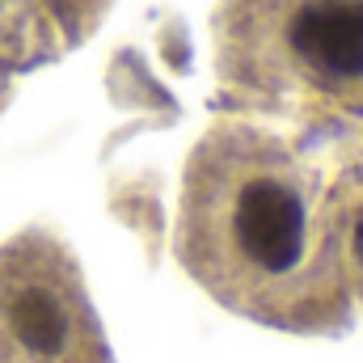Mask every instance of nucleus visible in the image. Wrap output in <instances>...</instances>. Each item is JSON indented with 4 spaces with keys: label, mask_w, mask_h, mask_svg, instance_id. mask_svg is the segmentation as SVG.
Listing matches in <instances>:
<instances>
[{
    "label": "nucleus",
    "mask_w": 363,
    "mask_h": 363,
    "mask_svg": "<svg viewBox=\"0 0 363 363\" xmlns=\"http://www.w3.org/2000/svg\"><path fill=\"white\" fill-rule=\"evenodd\" d=\"M224 114L317 182L338 233L363 207V0H224Z\"/></svg>",
    "instance_id": "1"
},
{
    "label": "nucleus",
    "mask_w": 363,
    "mask_h": 363,
    "mask_svg": "<svg viewBox=\"0 0 363 363\" xmlns=\"http://www.w3.org/2000/svg\"><path fill=\"white\" fill-rule=\"evenodd\" d=\"M110 0H0V106L21 72L85 43Z\"/></svg>",
    "instance_id": "4"
},
{
    "label": "nucleus",
    "mask_w": 363,
    "mask_h": 363,
    "mask_svg": "<svg viewBox=\"0 0 363 363\" xmlns=\"http://www.w3.org/2000/svg\"><path fill=\"white\" fill-rule=\"evenodd\" d=\"M0 363H101L81 274L51 237L21 233L0 250Z\"/></svg>",
    "instance_id": "3"
},
{
    "label": "nucleus",
    "mask_w": 363,
    "mask_h": 363,
    "mask_svg": "<svg viewBox=\"0 0 363 363\" xmlns=\"http://www.w3.org/2000/svg\"><path fill=\"white\" fill-rule=\"evenodd\" d=\"M182 254L254 304L313 296L342 274L338 220L317 182L271 135L228 114L190 157Z\"/></svg>",
    "instance_id": "2"
}]
</instances>
